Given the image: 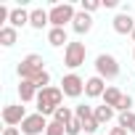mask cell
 <instances>
[{
	"label": "cell",
	"instance_id": "cell-23",
	"mask_svg": "<svg viewBox=\"0 0 135 135\" xmlns=\"http://www.w3.org/2000/svg\"><path fill=\"white\" fill-rule=\"evenodd\" d=\"M48 82H50V72L45 69V72H42V74H40V77L35 80V85H37V90H45V88H50Z\"/></svg>",
	"mask_w": 135,
	"mask_h": 135
},
{
	"label": "cell",
	"instance_id": "cell-24",
	"mask_svg": "<svg viewBox=\"0 0 135 135\" xmlns=\"http://www.w3.org/2000/svg\"><path fill=\"white\" fill-rule=\"evenodd\" d=\"M45 135H66V127H64V124H58V122H50V124H48V130H45Z\"/></svg>",
	"mask_w": 135,
	"mask_h": 135
},
{
	"label": "cell",
	"instance_id": "cell-19",
	"mask_svg": "<svg viewBox=\"0 0 135 135\" xmlns=\"http://www.w3.org/2000/svg\"><path fill=\"white\" fill-rule=\"evenodd\" d=\"M72 119H74V114H72V109H69V106H58V109H56V114H53V122H58V124H64V127L69 124Z\"/></svg>",
	"mask_w": 135,
	"mask_h": 135
},
{
	"label": "cell",
	"instance_id": "cell-28",
	"mask_svg": "<svg viewBox=\"0 0 135 135\" xmlns=\"http://www.w3.org/2000/svg\"><path fill=\"white\" fill-rule=\"evenodd\" d=\"M3 135H21V130H19V127H6Z\"/></svg>",
	"mask_w": 135,
	"mask_h": 135
},
{
	"label": "cell",
	"instance_id": "cell-9",
	"mask_svg": "<svg viewBox=\"0 0 135 135\" xmlns=\"http://www.w3.org/2000/svg\"><path fill=\"white\" fill-rule=\"evenodd\" d=\"M103 93H106V80L103 77H90V80H85V95L88 98H103Z\"/></svg>",
	"mask_w": 135,
	"mask_h": 135
},
{
	"label": "cell",
	"instance_id": "cell-33",
	"mask_svg": "<svg viewBox=\"0 0 135 135\" xmlns=\"http://www.w3.org/2000/svg\"><path fill=\"white\" fill-rule=\"evenodd\" d=\"M132 56H135V50H132Z\"/></svg>",
	"mask_w": 135,
	"mask_h": 135
},
{
	"label": "cell",
	"instance_id": "cell-11",
	"mask_svg": "<svg viewBox=\"0 0 135 135\" xmlns=\"http://www.w3.org/2000/svg\"><path fill=\"white\" fill-rule=\"evenodd\" d=\"M72 29H74L77 35H88V32L93 29V16L85 13V11H77V16H74V21H72Z\"/></svg>",
	"mask_w": 135,
	"mask_h": 135
},
{
	"label": "cell",
	"instance_id": "cell-8",
	"mask_svg": "<svg viewBox=\"0 0 135 135\" xmlns=\"http://www.w3.org/2000/svg\"><path fill=\"white\" fill-rule=\"evenodd\" d=\"M27 117H29V114H27V109H24L21 103H11V106H6V109H3V122H6L8 127L21 124Z\"/></svg>",
	"mask_w": 135,
	"mask_h": 135
},
{
	"label": "cell",
	"instance_id": "cell-7",
	"mask_svg": "<svg viewBox=\"0 0 135 135\" xmlns=\"http://www.w3.org/2000/svg\"><path fill=\"white\" fill-rule=\"evenodd\" d=\"M48 119L42 117V114H29L24 122H21V132L24 135H42L45 130H48Z\"/></svg>",
	"mask_w": 135,
	"mask_h": 135
},
{
	"label": "cell",
	"instance_id": "cell-17",
	"mask_svg": "<svg viewBox=\"0 0 135 135\" xmlns=\"http://www.w3.org/2000/svg\"><path fill=\"white\" fill-rule=\"evenodd\" d=\"M122 95H124V93H122L119 88H106V93H103V103L111 106V109H117L119 101H122Z\"/></svg>",
	"mask_w": 135,
	"mask_h": 135
},
{
	"label": "cell",
	"instance_id": "cell-6",
	"mask_svg": "<svg viewBox=\"0 0 135 135\" xmlns=\"http://www.w3.org/2000/svg\"><path fill=\"white\" fill-rule=\"evenodd\" d=\"M61 90H64V95H69V98H80L85 93V80L72 72V74H66L61 80Z\"/></svg>",
	"mask_w": 135,
	"mask_h": 135
},
{
	"label": "cell",
	"instance_id": "cell-3",
	"mask_svg": "<svg viewBox=\"0 0 135 135\" xmlns=\"http://www.w3.org/2000/svg\"><path fill=\"white\" fill-rule=\"evenodd\" d=\"M50 27H66V24H72L74 21V16H77V11H74V6L72 3H56L50 11Z\"/></svg>",
	"mask_w": 135,
	"mask_h": 135
},
{
	"label": "cell",
	"instance_id": "cell-21",
	"mask_svg": "<svg viewBox=\"0 0 135 135\" xmlns=\"http://www.w3.org/2000/svg\"><path fill=\"white\" fill-rule=\"evenodd\" d=\"M80 132H85V130H82V122L74 117L69 124H66V135H80Z\"/></svg>",
	"mask_w": 135,
	"mask_h": 135
},
{
	"label": "cell",
	"instance_id": "cell-25",
	"mask_svg": "<svg viewBox=\"0 0 135 135\" xmlns=\"http://www.w3.org/2000/svg\"><path fill=\"white\" fill-rule=\"evenodd\" d=\"M98 8H101V3H98V0H82V8H80V11L93 13V11H98Z\"/></svg>",
	"mask_w": 135,
	"mask_h": 135
},
{
	"label": "cell",
	"instance_id": "cell-12",
	"mask_svg": "<svg viewBox=\"0 0 135 135\" xmlns=\"http://www.w3.org/2000/svg\"><path fill=\"white\" fill-rule=\"evenodd\" d=\"M37 85L32 82V80H21L19 82V98H21V103H29V101H37Z\"/></svg>",
	"mask_w": 135,
	"mask_h": 135
},
{
	"label": "cell",
	"instance_id": "cell-32",
	"mask_svg": "<svg viewBox=\"0 0 135 135\" xmlns=\"http://www.w3.org/2000/svg\"><path fill=\"white\" fill-rule=\"evenodd\" d=\"M130 37H132V42H135V32H132V35H130Z\"/></svg>",
	"mask_w": 135,
	"mask_h": 135
},
{
	"label": "cell",
	"instance_id": "cell-5",
	"mask_svg": "<svg viewBox=\"0 0 135 135\" xmlns=\"http://www.w3.org/2000/svg\"><path fill=\"white\" fill-rule=\"evenodd\" d=\"M95 72H98V77H103V80H117V77H119V61H117L111 53H101V56L95 58Z\"/></svg>",
	"mask_w": 135,
	"mask_h": 135
},
{
	"label": "cell",
	"instance_id": "cell-26",
	"mask_svg": "<svg viewBox=\"0 0 135 135\" xmlns=\"http://www.w3.org/2000/svg\"><path fill=\"white\" fill-rule=\"evenodd\" d=\"M130 106H132V95H122V101H119L117 111H119V114H124V111H130Z\"/></svg>",
	"mask_w": 135,
	"mask_h": 135
},
{
	"label": "cell",
	"instance_id": "cell-16",
	"mask_svg": "<svg viewBox=\"0 0 135 135\" xmlns=\"http://www.w3.org/2000/svg\"><path fill=\"white\" fill-rule=\"evenodd\" d=\"M16 40H19V29H13L11 24H3V27H0V45L11 48Z\"/></svg>",
	"mask_w": 135,
	"mask_h": 135
},
{
	"label": "cell",
	"instance_id": "cell-22",
	"mask_svg": "<svg viewBox=\"0 0 135 135\" xmlns=\"http://www.w3.org/2000/svg\"><path fill=\"white\" fill-rule=\"evenodd\" d=\"M74 117H77L80 122H82V119H88V117H93V106H85V103H82V106H77V109H74Z\"/></svg>",
	"mask_w": 135,
	"mask_h": 135
},
{
	"label": "cell",
	"instance_id": "cell-18",
	"mask_svg": "<svg viewBox=\"0 0 135 135\" xmlns=\"http://www.w3.org/2000/svg\"><path fill=\"white\" fill-rule=\"evenodd\" d=\"M93 114H95V119H98V124H106V122H111L114 119V109L111 106H93Z\"/></svg>",
	"mask_w": 135,
	"mask_h": 135
},
{
	"label": "cell",
	"instance_id": "cell-27",
	"mask_svg": "<svg viewBox=\"0 0 135 135\" xmlns=\"http://www.w3.org/2000/svg\"><path fill=\"white\" fill-rule=\"evenodd\" d=\"M130 119H132V111H124V114H119V127H124V130H127Z\"/></svg>",
	"mask_w": 135,
	"mask_h": 135
},
{
	"label": "cell",
	"instance_id": "cell-20",
	"mask_svg": "<svg viewBox=\"0 0 135 135\" xmlns=\"http://www.w3.org/2000/svg\"><path fill=\"white\" fill-rule=\"evenodd\" d=\"M98 127H101V124H98V119H95V114H93V117H88V119H82V130H85L88 135H90V132H95Z\"/></svg>",
	"mask_w": 135,
	"mask_h": 135
},
{
	"label": "cell",
	"instance_id": "cell-10",
	"mask_svg": "<svg viewBox=\"0 0 135 135\" xmlns=\"http://www.w3.org/2000/svg\"><path fill=\"white\" fill-rule=\"evenodd\" d=\"M111 27H114L117 35H132V32H135V19H132L130 13H119V16H114Z\"/></svg>",
	"mask_w": 135,
	"mask_h": 135
},
{
	"label": "cell",
	"instance_id": "cell-29",
	"mask_svg": "<svg viewBox=\"0 0 135 135\" xmlns=\"http://www.w3.org/2000/svg\"><path fill=\"white\" fill-rule=\"evenodd\" d=\"M109 135H127V130H124V127H114Z\"/></svg>",
	"mask_w": 135,
	"mask_h": 135
},
{
	"label": "cell",
	"instance_id": "cell-14",
	"mask_svg": "<svg viewBox=\"0 0 135 135\" xmlns=\"http://www.w3.org/2000/svg\"><path fill=\"white\" fill-rule=\"evenodd\" d=\"M29 16H32V11H27V8H13L11 11V27L13 29H19V27H27L29 24Z\"/></svg>",
	"mask_w": 135,
	"mask_h": 135
},
{
	"label": "cell",
	"instance_id": "cell-30",
	"mask_svg": "<svg viewBox=\"0 0 135 135\" xmlns=\"http://www.w3.org/2000/svg\"><path fill=\"white\" fill-rule=\"evenodd\" d=\"M127 132L135 135V114H132V119H130V124H127Z\"/></svg>",
	"mask_w": 135,
	"mask_h": 135
},
{
	"label": "cell",
	"instance_id": "cell-15",
	"mask_svg": "<svg viewBox=\"0 0 135 135\" xmlns=\"http://www.w3.org/2000/svg\"><path fill=\"white\" fill-rule=\"evenodd\" d=\"M48 24H50V13L42 11V8H35L32 16H29V27H32V29H42V27H48Z\"/></svg>",
	"mask_w": 135,
	"mask_h": 135
},
{
	"label": "cell",
	"instance_id": "cell-1",
	"mask_svg": "<svg viewBox=\"0 0 135 135\" xmlns=\"http://www.w3.org/2000/svg\"><path fill=\"white\" fill-rule=\"evenodd\" d=\"M61 101H64V90L61 88H45V90H40L37 93V114H42V117H48V114H56V109L61 106Z\"/></svg>",
	"mask_w": 135,
	"mask_h": 135
},
{
	"label": "cell",
	"instance_id": "cell-13",
	"mask_svg": "<svg viewBox=\"0 0 135 135\" xmlns=\"http://www.w3.org/2000/svg\"><path fill=\"white\" fill-rule=\"evenodd\" d=\"M48 42L53 45V48H66L69 45V35H66V29H61V27H50V32H48Z\"/></svg>",
	"mask_w": 135,
	"mask_h": 135
},
{
	"label": "cell",
	"instance_id": "cell-2",
	"mask_svg": "<svg viewBox=\"0 0 135 135\" xmlns=\"http://www.w3.org/2000/svg\"><path fill=\"white\" fill-rule=\"evenodd\" d=\"M42 72H45L42 56H37V53H29V56L21 58V64H19V77H21V80H32V82H35Z\"/></svg>",
	"mask_w": 135,
	"mask_h": 135
},
{
	"label": "cell",
	"instance_id": "cell-4",
	"mask_svg": "<svg viewBox=\"0 0 135 135\" xmlns=\"http://www.w3.org/2000/svg\"><path fill=\"white\" fill-rule=\"evenodd\" d=\"M88 58V48L85 42H69L64 48V66H69V69H80Z\"/></svg>",
	"mask_w": 135,
	"mask_h": 135
},
{
	"label": "cell",
	"instance_id": "cell-31",
	"mask_svg": "<svg viewBox=\"0 0 135 135\" xmlns=\"http://www.w3.org/2000/svg\"><path fill=\"white\" fill-rule=\"evenodd\" d=\"M101 6H106V8H117V0H103Z\"/></svg>",
	"mask_w": 135,
	"mask_h": 135
}]
</instances>
